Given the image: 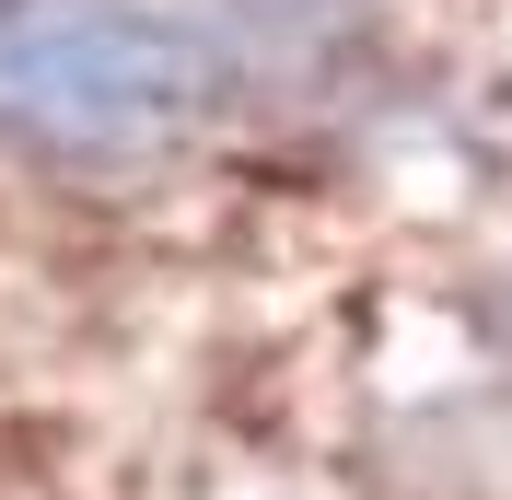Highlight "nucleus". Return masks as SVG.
<instances>
[{
  "label": "nucleus",
  "mask_w": 512,
  "mask_h": 500,
  "mask_svg": "<svg viewBox=\"0 0 512 500\" xmlns=\"http://www.w3.org/2000/svg\"><path fill=\"white\" fill-rule=\"evenodd\" d=\"M222 70L198 24L140 12V0H35L0 24V117L47 128V140H140L175 128Z\"/></svg>",
  "instance_id": "obj_1"
}]
</instances>
